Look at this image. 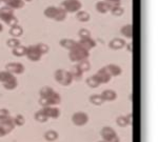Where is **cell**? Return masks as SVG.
Masks as SVG:
<instances>
[{"label": "cell", "instance_id": "1", "mask_svg": "<svg viewBox=\"0 0 158 142\" xmlns=\"http://www.w3.org/2000/svg\"><path fill=\"white\" fill-rule=\"evenodd\" d=\"M89 56H90V52L85 50L83 47H81L80 45L78 44V42H76L75 47H74L72 50H70V53H69V58H70V60L72 62H76V63L88 59Z\"/></svg>", "mask_w": 158, "mask_h": 142}, {"label": "cell", "instance_id": "2", "mask_svg": "<svg viewBox=\"0 0 158 142\" xmlns=\"http://www.w3.org/2000/svg\"><path fill=\"white\" fill-rule=\"evenodd\" d=\"M0 19L10 26H14V25L18 24V19H17V17H15L14 10L7 6H4L0 9Z\"/></svg>", "mask_w": 158, "mask_h": 142}, {"label": "cell", "instance_id": "3", "mask_svg": "<svg viewBox=\"0 0 158 142\" xmlns=\"http://www.w3.org/2000/svg\"><path fill=\"white\" fill-rule=\"evenodd\" d=\"M54 77H55V80L57 81L59 84L63 85V87H69L73 81V77H72V75H71L70 71H65V70H62V68H59V70L55 71Z\"/></svg>", "mask_w": 158, "mask_h": 142}, {"label": "cell", "instance_id": "4", "mask_svg": "<svg viewBox=\"0 0 158 142\" xmlns=\"http://www.w3.org/2000/svg\"><path fill=\"white\" fill-rule=\"evenodd\" d=\"M100 135L102 137V140L106 142H120L119 136L111 126H103L100 131Z\"/></svg>", "mask_w": 158, "mask_h": 142}, {"label": "cell", "instance_id": "5", "mask_svg": "<svg viewBox=\"0 0 158 142\" xmlns=\"http://www.w3.org/2000/svg\"><path fill=\"white\" fill-rule=\"evenodd\" d=\"M61 102V96L57 92H53L50 96L45 98L39 99V104L44 108V106H57Z\"/></svg>", "mask_w": 158, "mask_h": 142}, {"label": "cell", "instance_id": "6", "mask_svg": "<svg viewBox=\"0 0 158 142\" xmlns=\"http://www.w3.org/2000/svg\"><path fill=\"white\" fill-rule=\"evenodd\" d=\"M61 7L67 13H77L82 9V3L79 0H63Z\"/></svg>", "mask_w": 158, "mask_h": 142}, {"label": "cell", "instance_id": "7", "mask_svg": "<svg viewBox=\"0 0 158 142\" xmlns=\"http://www.w3.org/2000/svg\"><path fill=\"white\" fill-rule=\"evenodd\" d=\"M72 122L76 126H85L89 122V115L85 112H76L72 115Z\"/></svg>", "mask_w": 158, "mask_h": 142}, {"label": "cell", "instance_id": "8", "mask_svg": "<svg viewBox=\"0 0 158 142\" xmlns=\"http://www.w3.org/2000/svg\"><path fill=\"white\" fill-rule=\"evenodd\" d=\"M25 56H27V59H29L30 61H33V62L39 61V60L41 59V57H42L41 53L38 51L36 45H30V47H27Z\"/></svg>", "mask_w": 158, "mask_h": 142}, {"label": "cell", "instance_id": "9", "mask_svg": "<svg viewBox=\"0 0 158 142\" xmlns=\"http://www.w3.org/2000/svg\"><path fill=\"white\" fill-rule=\"evenodd\" d=\"M25 67L20 62H10L6 65V71L11 73L12 75H19L24 72Z\"/></svg>", "mask_w": 158, "mask_h": 142}, {"label": "cell", "instance_id": "10", "mask_svg": "<svg viewBox=\"0 0 158 142\" xmlns=\"http://www.w3.org/2000/svg\"><path fill=\"white\" fill-rule=\"evenodd\" d=\"M42 111L49 119H57L60 116V110L57 106H44Z\"/></svg>", "mask_w": 158, "mask_h": 142}, {"label": "cell", "instance_id": "11", "mask_svg": "<svg viewBox=\"0 0 158 142\" xmlns=\"http://www.w3.org/2000/svg\"><path fill=\"white\" fill-rule=\"evenodd\" d=\"M0 126L3 128V131L6 132V134H10L11 132L15 128V124H14V121H13V118L10 116L6 119H2L0 120Z\"/></svg>", "mask_w": 158, "mask_h": 142}, {"label": "cell", "instance_id": "12", "mask_svg": "<svg viewBox=\"0 0 158 142\" xmlns=\"http://www.w3.org/2000/svg\"><path fill=\"white\" fill-rule=\"evenodd\" d=\"M95 76L97 77V79L99 80V82L100 83H108L111 81L112 77L111 75L108 73V71L106 70V67H101L100 70L97 71V73L95 74Z\"/></svg>", "mask_w": 158, "mask_h": 142}, {"label": "cell", "instance_id": "13", "mask_svg": "<svg viewBox=\"0 0 158 142\" xmlns=\"http://www.w3.org/2000/svg\"><path fill=\"white\" fill-rule=\"evenodd\" d=\"M77 42H78V44L80 45L81 47H83V49L89 51V52H90L92 49H94V47H96V41L92 37L83 38V39H80Z\"/></svg>", "mask_w": 158, "mask_h": 142}, {"label": "cell", "instance_id": "14", "mask_svg": "<svg viewBox=\"0 0 158 142\" xmlns=\"http://www.w3.org/2000/svg\"><path fill=\"white\" fill-rule=\"evenodd\" d=\"M106 67V70L108 71V73L111 75V77H117V76H120L122 73V70L119 65L115 64V63H110Z\"/></svg>", "mask_w": 158, "mask_h": 142}, {"label": "cell", "instance_id": "15", "mask_svg": "<svg viewBox=\"0 0 158 142\" xmlns=\"http://www.w3.org/2000/svg\"><path fill=\"white\" fill-rule=\"evenodd\" d=\"M127 45V42L124 39H122V38H114V39H112L111 41H110L109 43V47L110 49L112 50H120L122 47H124Z\"/></svg>", "mask_w": 158, "mask_h": 142}, {"label": "cell", "instance_id": "16", "mask_svg": "<svg viewBox=\"0 0 158 142\" xmlns=\"http://www.w3.org/2000/svg\"><path fill=\"white\" fill-rule=\"evenodd\" d=\"M116 123L120 128H127L132 123V115L129 114L127 116H119V117L116 118Z\"/></svg>", "mask_w": 158, "mask_h": 142}, {"label": "cell", "instance_id": "17", "mask_svg": "<svg viewBox=\"0 0 158 142\" xmlns=\"http://www.w3.org/2000/svg\"><path fill=\"white\" fill-rule=\"evenodd\" d=\"M102 97L103 101H114L117 99V93L114 90H104L102 93L100 94Z\"/></svg>", "mask_w": 158, "mask_h": 142}, {"label": "cell", "instance_id": "18", "mask_svg": "<svg viewBox=\"0 0 158 142\" xmlns=\"http://www.w3.org/2000/svg\"><path fill=\"white\" fill-rule=\"evenodd\" d=\"M96 11L98 13H100V14H106V13H108L109 11H111V6L108 3V2H106L103 0V1H98L97 3H96Z\"/></svg>", "mask_w": 158, "mask_h": 142}, {"label": "cell", "instance_id": "19", "mask_svg": "<svg viewBox=\"0 0 158 142\" xmlns=\"http://www.w3.org/2000/svg\"><path fill=\"white\" fill-rule=\"evenodd\" d=\"M18 85V80H17L16 76H13L10 78L9 80H6V82H3V87L7 91H13L17 87Z\"/></svg>", "mask_w": 158, "mask_h": 142}, {"label": "cell", "instance_id": "20", "mask_svg": "<svg viewBox=\"0 0 158 142\" xmlns=\"http://www.w3.org/2000/svg\"><path fill=\"white\" fill-rule=\"evenodd\" d=\"M76 42L77 41H75L74 39H71V38H62V39H60L59 44L63 47V49L70 51L75 47Z\"/></svg>", "mask_w": 158, "mask_h": 142}, {"label": "cell", "instance_id": "21", "mask_svg": "<svg viewBox=\"0 0 158 142\" xmlns=\"http://www.w3.org/2000/svg\"><path fill=\"white\" fill-rule=\"evenodd\" d=\"M58 137H59V134L55 130H49L44 133V139L48 142H54L57 140Z\"/></svg>", "mask_w": 158, "mask_h": 142}, {"label": "cell", "instance_id": "22", "mask_svg": "<svg viewBox=\"0 0 158 142\" xmlns=\"http://www.w3.org/2000/svg\"><path fill=\"white\" fill-rule=\"evenodd\" d=\"M6 6H10L13 10H19L24 6L23 0H9L6 2Z\"/></svg>", "mask_w": 158, "mask_h": 142}, {"label": "cell", "instance_id": "23", "mask_svg": "<svg viewBox=\"0 0 158 142\" xmlns=\"http://www.w3.org/2000/svg\"><path fill=\"white\" fill-rule=\"evenodd\" d=\"M22 34H23V29H22V26H20L19 24L11 26V29H10V35L14 38H18L21 36Z\"/></svg>", "mask_w": 158, "mask_h": 142}, {"label": "cell", "instance_id": "24", "mask_svg": "<svg viewBox=\"0 0 158 142\" xmlns=\"http://www.w3.org/2000/svg\"><path fill=\"white\" fill-rule=\"evenodd\" d=\"M70 73H71V75H72V77H73V80L74 79H75V80L81 79V77H82V75H83L82 71L79 68V67L77 64L74 65V67H72V70L70 71Z\"/></svg>", "mask_w": 158, "mask_h": 142}, {"label": "cell", "instance_id": "25", "mask_svg": "<svg viewBox=\"0 0 158 142\" xmlns=\"http://www.w3.org/2000/svg\"><path fill=\"white\" fill-rule=\"evenodd\" d=\"M56 11H57V6H48L47 9L44 10L43 14L47 18L49 19H53L54 20L55 18V15H56Z\"/></svg>", "mask_w": 158, "mask_h": 142}, {"label": "cell", "instance_id": "26", "mask_svg": "<svg viewBox=\"0 0 158 142\" xmlns=\"http://www.w3.org/2000/svg\"><path fill=\"white\" fill-rule=\"evenodd\" d=\"M68 16V13L62 9V7H57V11H56V15H55V21H63L65 20Z\"/></svg>", "mask_w": 158, "mask_h": 142}, {"label": "cell", "instance_id": "27", "mask_svg": "<svg viewBox=\"0 0 158 142\" xmlns=\"http://www.w3.org/2000/svg\"><path fill=\"white\" fill-rule=\"evenodd\" d=\"M86 84L89 85L90 87L92 88H96V87H98L99 85L101 84L100 82H99V80L97 79V77H96L95 75H93V76H90V77L86 79Z\"/></svg>", "mask_w": 158, "mask_h": 142}, {"label": "cell", "instance_id": "28", "mask_svg": "<svg viewBox=\"0 0 158 142\" xmlns=\"http://www.w3.org/2000/svg\"><path fill=\"white\" fill-rule=\"evenodd\" d=\"M12 54L16 57H22V56L25 55V52H27V47H23V45H18V47L12 49Z\"/></svg>", "mask_w": 158, "mask_h": 142}, {"label": "cell", "instance_id": "29", "mask_svg": "<svg viewBox=\"0 0 158 142\" xmlns=\"http://www.w3.org/2000/svg\"><path fill=\"white\" fill-rule=\"evenodd\" d=\"M76 18H77L79 21H81V22H86V21H89V20H90L91 16L86 11H82V10H80L79 12L76 13Z\"/></svg>", "mask_w": 158, "mask_h": 142}, {"label": "cell", "instance_id": "30", "mask_svg": "<svg viewBox=\"0 0 158 142\" xmlns=\"http://www.w3.org/2000/svg\"><path fill=\"white\" fill-rule=\"evenodd\" d=\"M34 118H35V120H36L37 122H39V123H45L48 120H49V118L45 116V114L43 113L42 110L37 111L36 113H35V115H34Z\"/></svg>", "mask_w": 158, "mask_h": 142}, {"label": "cell", "instance_id": "31", "mask_svg": "<svg viewBox=\"0 0 158 142\" xmlns=\"http://www.w3.org/2000/svg\"><path fill=\"white\" fill-rule=\"evenodd\" d=\"M89 100H90V102L92 103V104L94 105H101L102 103L104 102L102 97H101V95H98V94H95V95H92L90 96V98H89Z\"/></svg>", "mask_w": 158, "mask_h": 142}, {"label": "cell", "instance_id": "32", "mask_svg": "<svg viewBox=\"0 0 158 142\" xmlns=\"http://www.w3.org/2000/svg\"><path fill=\"white\" fill-rule=\"evenodd\" d=\"M120 33L123 37L132 38V25L131 24H124L120 29Z\"/></svg>", "mask_w": 158, "mask_h": 142}, {"label": "cell", "instance_id": "33", "mask_svg": "<svg viewBox=\"0 0 158 142\" xmlns=\"http://www.w3.org/2000/svg\"><path fill=\"white\" fill-rule=\"evenodd\" d=\"M77 65L79 67V68L82 71V73L88 72V71H90V68H91V63H90V61H89L88 59L82 60V61L78 62Z\"/></svg>", "mask_w": 158, "mask_h": 142}, {"label": "cell", "instance_id": "34", "mask_svg": "<svg viewBox=\"0 0 158 142\" xmlns=\"http://www.w3.org/2000/svg\"><path fill=\"white\" fill-rule=\"evenodd\" d=\"M53 92H54V90H53L51 87H41V90L39 91L40 98L48 97V96H50Z\"/></svg>", "mask_w": 158, "mask_h": 142}, {"label": "cell", "instance_id": "35", "mask_svg": "<svg viewBox=\"0 0 158 142\" xmlns=\"http://www.w3.org/2000/svg\"><path fill=\"white\" fill-rule=\"evenodd\" d=\"M13 121H14L15 126H22L25 123V118L23 115L19 114V115H16L13 118Z\"/></svg>", "mask_w": 158, "mask_h": 142}, {"label": "cell", "instance_id": "36", "mask_svg": "<svg viewBox=\"0 0 158 142\" xmlns=\"http://www.w3.org/2000/svg\"><path fill=\"white\" fill-rule=\"evenodd\" d=\"M36 47L38 49V51L41 53V55L47 54V53H49V51H50L49 45H48L47 43H43V42H40V43L36 44Z\"/></svg>", "mask_w": 158, "mask_h": 142}, {"label": "cell", "instance_id": "37", "mask_svg": "<svg viewBox=\"0 0 158 142\" xmlns=\"http://www.w3.org/2000/svg\"><path fill=\"white\" fill-rule=\"evenodd\" d=\"M111 13L114 15V16L119 17L124 13V9L120 6H114V7H111Z\"/></svg>", "mask_w": 158, "mask_h": 142}, {"label": "cell", "instance_id": "38", "mask_svg": "<svg viewBox=\"0 0 158 142\" xmlns=\"http://www.w3.org/2000/svg\"><path fill=\"white\" fill-rule=\"evenodd\" d=\"M6 44L9 47H11V49H14V47H18V45H20V41L18 40V38H10V39H7L6 41Z\"/></svg>", "mask_w": 158, "mask_h": 142}, {"label": "cell", "instance_id": "39", "mask_svg": "<svg viewBox=\"0 0 158 142\" xmlns=\"http://www.w3.org/2000/svg\"><path fill=\"white\" fill-rule=\"evenodd\" d=\"M14 75H12L11 73H9L7 71H1L0 72V82H6V80H9L10 78L13 77Z\"/></svg>", "mask_w": 158, "mask_h": 142}, {"label": "cell", "instance_id": "40", "mask_svg": "<svg viewBox=\"0 0 158 142\" xmlns=\"http://www.w3.org/2000/svg\"><path fill=\"white\" fill-rule=\"evenodd\" d=\"M78 35H79V37H80V39L89 38V37H91V32L89 31L88 29H80L78 32Z\"/></svg>", "mask_w": 158, "mask_h": 142}, {"label": "cell", "instance_id": "41", "mask_svg": "<svg viewBox=\"0 0 158 142\" xmlns=\"http://www.w3.org/2000/svg\"><path fill=\"white\" fill-rule=\"evenodd\" d=\"M10 117V112L6 108H0V120Z\"/></svg>", "mask_w": 158, "mask_h": 142}, {"label": "cell", "instance_id": "42", "mask_svg": "<svg viewBox=\"0 0 158 142\" xmlns=\"http://www.w3.org/2000/svg\"><path fill=\"white\" fill-rule=\"evenodd\" d=\"M106 2L111 6V7H114V6H120V2L121 0H104Z\"/></svg>", "mask_w": 158, "mask_h": 142}, {"label": "cell", "instance_id": "43", "mask_svg": "<svg viewBox=\"0 0 158 142\" xmlns=\"http://www.w3.org/2000/svg\"><path fill=\"white\" fill-rule=\"evenodd\" d=\"M6 135V132H4V131H3V128H2L1 126H0V138H2V137H4Z\"/></svg>", "mask_w": 158, "mask_h": 142}, {"label": "cell", "instance_id": "44", "mask_svg": "<svg viewBox=\"0 0 158 142\" xmlns=\"http://www.w3.org/2000/svg\"><path fill=\"white\" fill-rule=\"evenodd\" d=\"M2 31H3V25H2L1 23H0V33H1Z\"/></svg>", "mask_w": 158, "mask_h": 142}, {"label": "cell", "instance_id": "45", "mask_svg": "<svg viewBox=\"0 0 158 142\" xmlns=\"http://www.w3.org/2000/svg\"><path fill=\"white\" fill-rule=\"evenodd\" d=\"M0 1H3V2H6V1H9V0H0Z\"/></svg>", "mask_w": 158, "mask_h": 142}, {"label": "cell", "instance_id": "46", "mask_svg": "<svg viewBox=\"0 0 158 142\" xmlns=\"http://www.w3.org/2000/svg\"><path fill=\"white\" fill-rule=\"evenodd\" d=\"M23 1H32V0H23Z\"/></svg>", "mask_w": 158, "mask_h": 142}, {"label": "cell", "instance_id": "47", "mask_svg": "<svg viewBox=\"0 0 158 142\" xmlns=\"http://www.w3.org/2000/svg\"><path fill=\"white\" fill-rule=\"evenodd\" d=\"M98 142H106V141H103V140H101V141H98Z\"/></svg>", "mask_w": 158, "mask_h": 142}, {"label": "cell", "instance_id": "48", "mask_svg": "<svg viewBox=\"0 0 158 142\" xmlns=\"http://www.w3.org/2000/svg\"><path fill=\"white\" fill-rule=\"evenodd\" d=\"M0 2H1V1H0Z\"/></svg>", "mask_w": 158, "mask_h": 142}]
</instances>
